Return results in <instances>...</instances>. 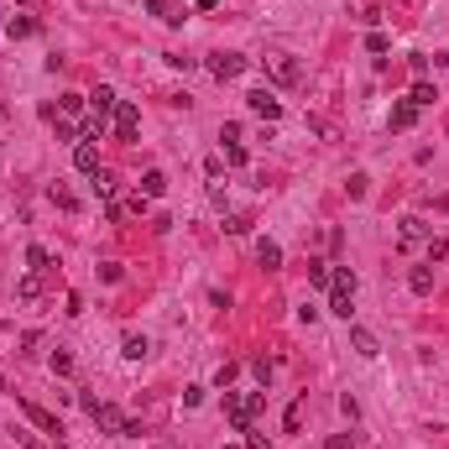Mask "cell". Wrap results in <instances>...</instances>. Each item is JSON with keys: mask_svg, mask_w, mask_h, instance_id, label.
<instances>
[{"mask_svg": "<svg viewBox=\"0 0 449 449\" xmlns=\"http://www.w3.org/2000/svg\"><path fill=\"white\" fill-rule=\"evenodd\" d=\"M261 407H267V387H261V392H224V418H230L235 433H251V424H256Z\"/></svg>", "mask_w": 449, "mask_h": 449, "instance_id": "6da1fadb", "label": "cell"}, {"mask_svg": "<svg viewBox=\"0 0 449 449\" xmlns=\"http://www.w3.org/2000/svg\"><path fill=\"white\" fill-rule=\"evenodd\" d=\"M110 126H115V136H121V141H136L141 136V110L131 100H121V104H115V115H110Z\"/></svg>", "mask_w": 449, "mask_h": 449, "instance_id": "7a4b0ae2", "label": "cell"}, {"mask_svg": "<svg viewBox=\"0 0 449 449\" xmlns=\"http://www.w3.org/2000/svg\"><path fill=\"white\" fill-rule=\"evenodd\" d=\"M251 68V58H241V52H215V58H209V73L220 78V84H230V78H241Z\"/></svg>", "mask_w": 449, "mask_h": 449, "instance_id": "3957f363", "label": "cell"}, {"mask_svg": "<svg viewBox=\"0 0 449 449\" xmlns=\"http://www.w3.org/2000/svg\"><path fill=\"white\" fill-rule=\"evenodd\" d=\"M89 407V418H95V429H104V433H121L126 429V413L115 402H84Z\"/></svg>", "mask_w": 449, "mask_h": 449, "instance_id": "277c9868", "label": "cell"}, {"mask_svg": "<svg viewBox=\"0 0 449 449\" xmlns=\"http://www.w3.org/2000/svg\"><path fill=\"white\" fill-rule=\"evenodd\" d=\"M246 104H251V115H261V121H277V115H282V100H277L272 95V89H251V95H246Z\"/></svg>", "mask_w": 449, "mask_h": 449, "instance_id": "5b68a950", "label": "cell"}, {"mask_svg": "<svg viewBox=\"0 0 449 449\" xmlns=\"http://www.w3.org/2000/svg\"><path fill=\"white\" fill-rule=\"evenodd\" d=\"M21 413L32 418V424L42 429V433H52V439H63V424H58V418L47 413V407H37V402H26V397H21Z\"/></svg>", "mask_w": 449, "mask_h": 449, "instance_id": "8992f818", "label": "cell"}, {"mask_svg": "<svg viewBox=\"0 0 449 449\" xmlns=\"http://www.w3.org/2000/svg\"><path fill=\"white\" fill-rule=\"evenodd\" d=\"M267 73L277 78V84H298V78H303L298 58H287V52H282V58H272V63H267Z\"/></svg>", "mask_w": 449, "mask_h": 449, "instance_id": "52a82bcc", "label": "cell"}, {"mask_svg": "<svg viewBox=\"0 0 449 449\" xmlns=\"http://www.w3.org/2000/svg\"><path fill=\"white\" fill-rule=\"evenodd\" d=\"M413 126H418V104L397 100V104H392V115H387V131H413Z\"/></svg>", "mask_w": 449, "mask_h": 449, "instance_id": "ba28073f", "label": "cell"}, {"mask_svg": "<svg viewBox=\"0 0 449 449\" xmlns=\"http://www.w3.org/2000/svg\"><path fill=\"white\" fill-rule=\"evenodd\" d=\"M73 167H78V173H100V147H95V141H78V147H73Z\"/></svg>", "mask_w": 449, "mask_h": 449, "instance_id": "9c48e42d", "label": "cell"}, {"mask_svg": "<svg viewBox=\"0 0 449 449\" xmlns=\"http://www.w3.org/2000/svg\"><path fill=\"white\" fill-rule=\"evenodd\" d=\"M350 345H355V355H366V361H376V355H381L376 335H371V329H361V324H350Z\"/></svg>", "mask_w": 449, "mask_h": 449, "instance_id": "30bf717a", "label": "cell"}, {"mask_svg": "<svg viewBox=\"0 0 449 449\" xmlns=\"http://www.w3.org/2000/svg\"><path fill=\"white\" fill-rule=\"evenodd\" d=\"M121 355H126V361H147V355H152V340H147V335H136V329H131V335L121 340Z\"/></svg>", "mask_w": 449, "mask_h": 449, "instance_id": "8fae6325", "label": "cell"}, {"mask_svg": "<svg viewBox=\"0 0 449 449\" xmlns=\"http://www.w3.org/2000/svg\"><path fill=\"white\" fill-rule=\"evenodd\" d=\"M89 104H95V115H104V121H110V115H115V104H121V100H115V89H110V84H95V95H89Z\"/></svg>", "mask_w": 449, "mask_h": 449, "instance_id": "7c38bea8", "label": "cell"}, {"mask_svg": "<svg viewBox=\"0 0 449 449\" xmlns=\"http://www.w3.org/2000/svg\"><path fill=\"white\" fill-rule=\"evenodd\" d=\"M433 100H439V89H433L429 78H413V89H407V104H418V110H429Z\"/></svg>", "mask_w": 449, "mask_h": 449, "instance_id": "4fadbf2b", "label": "cell"}, {"mask_svg": "<svg viewBox=\"0 0 449 449\" xmlns=\"http://www.w3.org/2000/svg\"><path fill=\"white\" fill-rule=\"evenodd\" d=\"M141 193H147V199H162L167 193V173L162 167H147V173H141Z\"/></svg>", "mask_w": 449, "mask_h": 449, "instance_id": "5bb4252c", "label": "cell"}, {"mask_svg": "<svg viewBox=\"0 0 449 449\" xmlns=\"http://www.w3.org/2000/svg\"><path fill=\"white\" fill-rule=\"evenodd\" d=\"M89 188H95L100 199H115V188H121V183H115L110 167H100V173H89Z\"/></svg>", "mask_w": 449, "mask_h": 449, "instance_id": "9a60e30c", "label": "cell"}, {"mask_svg": "<svg viewBox=\"0 0 449 449\" xmlns=\"http://www.w3.org/2000/svg\"><path fill=\"white\" fill-rule=\"evenodd\" d=\"M418 241H429V220L407 215V220H402V246H418Z\"/></svg>", "mask_w": 449, "mask_h": 449, "instance_id": "2e32d148", "label": "cell"}, {"mask_svg": "<svg viewBox=\"0 0 449 449\" xmlns=\"http://www.w3.org/2000/svg\"><path fill=\"white\" fill-rule=\"evenodd\" d=\"M16 298L21 303H37V298H42V272H26L21 282H16Z\"/></svg>", "mask_w": 449, "mask_h": 449, "instance_id": "e0dca14e", "label": "cell"}, {"mask_svg": "<svg viewBox=\"0 0 449 449\" xmlns=\"http://www.w3.org/2000/svg\"><path fill=\"white\" fill-rule=\"evenodd\" d=\"M256 261L267 272H277V267H282V246H277V241H256Z\"/></svg>", "mask_w": 449, "mask_h": 449, "instance_id": "ac0fdd59", "label": "cell"}, {"mask_svg": "<svg viewBox=\"0 0 449 449\" xmlns=\"http://www.w3.org/2000/svg\"><path fill=\"white\" fill-rule=\"evenodd\" d=\"M407 287H413L418 298H429L433 293V267H413V272H407Z\"/></svg>", "mask_w": 449, "mask_h": 449, "instance_id": "d6986e66", "label": "cell"}, {"mask_svg": "<svg viewBox=\"0 0 449 449\" xmlns=\"http://www.w3.org/2000/svg\"><path fill=\"white\" fill-rule=\"evenodd\" d=\"M303 407H309V392H303V397H293V407L282 413V433H298V429H303Z\"/></svg>", "mask_w": 449, "mask_h": 449, "instance_id": "ffe728a7", "label": "cell"}, {"mask_svg": "<svg viewBox=\"0 0 449 449\" xmlns=\"http://www.w3.org/2000/svg\"><path fill=\"white\" fill-rule=\"evenodd\" d=\"M329 287H335V293H350V298H355V272H350V267H329Z\"/></svg>", "mask_w": 449, "mask_h": 449, "instance_id": "44dd1931", "label": "cell"}, {"mask_svg": "<svg viewBox=\"0 0 449 449\" xmlns=\"http://www.w3.org/2000/svg\"><path fill=\"white\" fill-rule=\"evenodd\" d=\"M329 313L350 324V313H355V309H350V293H335V287H329Z\"/></svg>", "mask_w": 449, "mask_h": 449, "instance_id": "7402d4cb", "label": "cell"}, {"mask_svg": "<svg viewBox=\"0 0 449 449\" xmlns=\"http://www.w3.org/2000/svg\"><path fill=\"white\" fill-rule=\"evenodd\" d=\"M104 131H110V121H104V115H89V121L78 126V136H84V141H100Z\"/></svg>", "mask_w": 449, "mask_h": 449, "instance_id": "603a6c76", "label": "cell"}, {"mask_svg": "<svg viewBox=\"0 0 449 449\" xmlns=\"http://www.w3.org/2000/svg\"><path fill=\"white\" fill-rule=\"evenodd\" d=\"M26 267H32V272H47V267H52L47 246H26Z\"/></svg>", "mask_w": 449, "mask_h": 449, "instance_id": "cb8c5ba5", "label": "cell"}, {"mask_svg": "<svg viewBox=\"0 0 449 449\" xmlns=\"http://www.w3.org/2000/svg\"><path fill=\"white\" fill-rule=\"evenodd\" d=\"M52 126H58V141H73V147L84 141V136H78V126L68 121V115H52Z\"/></svg>", "mask_w": 449, "mask_h": 449, "instance_id": "d4e9b609", "label": "cell"}, {"mask_svg": "<svg viewBox=\"0 0 449 449\" xmlns=\"http://www.w3.org/2000/svg\"><path fill=\"white\" fill-rule=\"evenodd\" d=\"M345 193H350V199H366V193H371V178H366V173H350L345 178Z\"/></svg>", "mask_w": 449, "mask_h": 449, "instance_id": "484cf974", "label": "cell"}, {"mask_svg": "<svg viewBox=\"0 0 449 449\" xmlns=\"http://www.w3.org/2000/svg\"><path fill=\"white\" fill-rule=\"evenodd\" d=\"M47 199L58 204V209H68V215H73V209H78V199H73L68 188H63V183H52V188H47Z\"/></svg>", "mask_w": 449, "mask_h": 449, "instance_id": "4316f807", "label": "cell"}, {"mask_svg": "<svg viewBox=\"0 0 449 449\" xmlns=\"http://www.w3.org/2000/svg\"><path fill=\"white\" fill-rule=\"evenodd\" d=\"M6 32H11V37H37V21H32V16H11Z\"/></svg>", "mask_w": 449, "mask_h": 449, "instance_id": "83f0119b", "label": "cell"}, {"mask_svg": "<svg viewBox=\"0 0 449 449\" xmlns=\"http://www.w3.org/2000/svg\"><path fill=\"white\" fill-rule=\"evenodd\" d=\"M251 371H256V381H261V387H272V376H277V366L267 361V355H256V361H251Z\"/></svg>", "mask_w": 449, "mask_h": 449, "instance_id": "f1b7e54d", "label": "cell"}, {"mask_svg": "<svg viewBox=\"0 0 449 449\" xmlns=\"http://www.w3.org/2000/svg\"><path fill=\"white\" fill-rule=\"evenodd\" d=\"M52 371H58V376H73V355H68V350H63V345H58V350H52Z\"/></svg>", "mask_w": 449, "mask_h": 449, "instance_id": "f546056e", "label": "cell"}, {"mask_svg": "<svg viewBox=\"0 0 449 449\" xmlns=\"http://www.w3.org/2000/svg\"><path fill=\"white\" fill-rule=\"evenodd\" d=\"M220 157H224V167H246V147H241V141H230Z\"/></svg>", "mask_w": 449, "mask_h": 449, "instance_id": "4dcf8cb0", "label": "cell"}, {"mask_svg": "<svg viewBox=\"0 0 449 449\" xmlns=\"http://www.w3.org/2000/svg\"><path fill=\"white\" fill-rule=\"evenodd\" d=\"M309 282L313 287H329V261H309Z\"/></svg>", "mask_w": 449, "mask_h": 449, "instance_id": "1f68e13d", "label": "cell"}, {"mask_svg": "<svg viewBox=\"0 0 449 449\" xmlns=\"http://www.w3.org/2000/svg\"><path fill=\"white\" fill-rule=\"evenodd\" d=\"M433 261H449V241H439V235H429V267Z\"/></svg>", "mask_w": 449, "mask_h": 449, "instance_id": "d6a6232c", "label": "cell"}, {"mask_svg": "<svg viewBox=\"0 0 449 449\" xmlns=\"http://www.w3.org/2000/svg\"><path fill=\"white\" fill-rule=\"evenodd\" d=\"M235 376H241V366H235V361H224V366H220V371H215V387H230V381H235Z\"/></svg>", "mask_w": 449, "mask_h": 449, "instance_id": "836d02e7", "label": "cell"}, {"mask_svg": "<svg viewBox=\"0 0 449 449\" xmlns=\"http://www.w3.org/2000/svg\"><path fill=\"white\" fill-rule=\"evenodd\" d=\"M58 104H63V115H78V110H84V104H89V95H63Z\"/></svg>", "mask_w": 449, "mask_h": 449, "instance_id": "e575fe53", "label": "cell"}, {"mask_svg": "<svg viewBox=\"0 0 449 449\" xmlns=\"http://www.w3.org/2000/svg\"><path fill=\"white\" fill-rule=\"evenodd\" d=\"M230 141H241V121H224L220 126V147H230Z\"/></svg>", "mask_w": 449, "mask_h": 449, "instance_id": "d590c367", "label": "cell"}, {"mask_svg": "<svg viewBox=\"0 0 449 449\" xmlns=\"http://www.w3.org/2000/svg\"><path fill=\"white\" fill-rule=\"evenodd\" d=\"M224 230H230V235H246L251 230V215H230V220H224Z\"/></svg>", "mask_w": 449, "mask_h": 449, "instance_id": "8d00e7d4", "label": "cell"}, {"mask_svg": "<svg viewBox=\"0 0 449 449\" xmlns=\"http://www.w3.org/2000/svg\"><path fill=\"white\" fill-rule=\"evenodd\" d=\"M407 68H413V78H429V58H424V52H413V58H407Z\"/></svg>", "mask_w": 449, "mask_h": 449, "instance_id": "74e56055", "label": "cell"}, {"mask_svg": "<svg viewBox=\"0 0 449 449\" xmlns=\"http://www.w3.org/2000/svg\"><path fill=\"white\" fill-rule=\"evenodd\" d=\"M392 42H387V32H371V37H366V52H387Z\"/></svg>", "mask_w": 449, "mask_h": 449, "instance_id": "f35d334b", "label": "cell"}, {"mask_svg": "<svg viewBox=\"0 0 449 449\" xmlns=\"http://www.w3.org/2000/svg\"><path fill=\"white\" fill-rule=\"evenodd\" d=\"M324 449H355V433H329Z\"/></svg>", "mask_w": 449, "mask_h": 449, "instance_id": "ab89813d", "label": "cell"}, {"mask_svg": "<svg viewBox=\"0 0 449 449\" xmlns=\"http://www.w3.org/2000/svg\"><path fill=\"white\" fill-rule=\"evenodd\" d=\"M100 282H121V261H104V267H100Z\"/></svg>", "mask_w": 449, "mask_h": 449, "instance_id": "60d3db41", "label": "cell"}, {"mask_svg": "<svg viewBox=\"0 0 449 449\" xmlns=\"http://www.w3.org/2000/svg\"><path fill=\"white\" fill-rule=\"evenodd\" d=\"M246 449H267V439H261V433H246Z\"/></svg>", "mask_w": 449, "mask_h": 449, "instance_id": "b9f144b4", "label": "cell"}, {"mask_svg": "<svg viewBox=\"0 0 449 449\" xmlns=\"http://www.w3.org/2000/svg\"><path fill=\"white\" fill-rule=\"evenodd\" d=\"M0 392H6V376H0Z\"/></svg>", "mask_w": 449, "mask_h": 449, "instance_id": "7bdbcfd3", "label": "cell"}, {"mask_svg": "<svg viewBox=\"0 0 449 449\" xmlns=\"http://www.w3.org/2000/svg\"><path fill=\"white\" fill-rule=\"evenodd\" d=\"M224 449H241V444H224Z\"/></svg>", "mask_w": 449, "mask_h": 449, "instance_id": "ee69618b", "label": "cell"}, {"mask_svg": "<svg viewBox=\"0 0 449 449\" xmlns=\"http://www.w3.org/2000/svg\"><path fill=\"white\" fill-rule=\"evenodd\" d=\"M58 449H63V444H58Z\"/></svg>", "mask_w": 449, "mask_h": 449, "instance_id": "f6af8a7d", "label": "cell"}]
</instances>
